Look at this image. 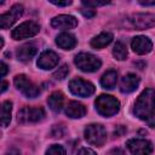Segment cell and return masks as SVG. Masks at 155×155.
<instances>
[{
	"label": "cell",
	"instance_id": "9",
	"mask_svg": "<svg viewBox=\"0 0 155 155\" xmlns=\"http://www.w3.org/2000/svg\"><path fill=\"white\" fill-rule=\"evenodd\" d=\"M128 22L134 29H148L155 27V15L154 13H133L130 16Z\"/></svg>",
	"mask_w": 155,
	"mask_h": 155
},
{
	"label": "cell",
	"instance_id": "28",
	"mask_svg": "<svg viewBox=\"0 0 155 155\" xmlns=\"http://www.w3.org/2000/svg\"><path fill=\"white\" fill-rule=\"evenodd\" d=\"M51 4L56 5V6H68L71 5V1H56V0H50Z\"/></svg>",
	"mask_w": 155,
	"mask_h": 155
},
{
	"label": "cell",
	"instance_id": "23",
	"mask_svg": "<svg viewBox=\"0 0 155 155\" xmlns=\"http://www.w3.org/2000/svg\"><path fill=\"white\" fill-rule=\"evenodd\" d=\"M113 56L117 61H124L127 57V47L122 41H116L113 47Z\"/></svg>",
	"mask_w": 155,
	"mask_h": 155
},
{
	"label": "cell",
	"instance_id": "16",
	"mask_svg": "<svg viewBox=\"0 0 155 155\" xmlns=\"http://www.w3.org/2000/svg\"><path fill=\"white\" fill-rule=\"evenodd\" d=\"M36 52H38L36 46L34 44L29 42V44H24L21 47H18L16 51V56L22 62H29L36 54Z\"/></svg>",
	"mask_w": 155,
	"mask_h": 155
},
{
	"label": "cell",
	"instance_id": "19",
	"mask_svg": "<svg viewBox=\"0 0 155 155\" xmlns=\"http://www.w3.org/2000/svg\"><path fill=\"white\" fill-rule=\"evenodd\" d=\"M63 103H64V96L59 91H56V92L51 93L50 97L47 98V104H48L50 109L54 113H59L62 110Z\"/></svg>",
	"mask_w": 155,
	"mask_h": 155
},
{
	"label": "cell",
	"instance_id": "25",
	"mask_svg": "<svg viewBox=\"0 0 155 155\" xmlns=\"http://www.w3.org/2000/svg\"><path fill=\"white\" fill-rule=\"evenodd\" d=\"M68 73H69L68 65H67V64H63V65H61V67L53 73V78H54L56 80H63V79L67 78Z\"/></svg>",
	"mask_w": 155,
	"mask_h": 155
},
{
	"label": "cell",
	"instance_id": "11",
	"mask_svg": "<svg viewBox=\"0 0 155 155\" xmlns=\"http://www.w3.org/2000/svg\"><path fill=\"white\" fill-rule=\"evenodd\" d=\"M23 10H24L23 5L16 4L10 8V11L2 13L0 16V28L1 29H7L11 25H13L17 22V19L23 15Z\"/></svg>",
	"mask_w": 155,
	"mask_h": 155
},
{
	"label": "cell",
	"instance_id": "27",
	"mask_svg": "<svg viewBox=\"0 0 155 155\" xmlns=\"http://www.w3.org/2000/svg\"><path fill=\"white\" fill-rule=\"evenodd\" d=\"M78 155H97V154H96L94 150H92L90 148H82V149H80Z\"/></svg>",
	"mask_w": 155,
	"mask_h": 155
},
{
	"label": "cell",
	"instance_id": "26",
	"mask_svg": "<svg viewBox=\"0 0 155 155\" xmlns=\"http://www.w3.org/2000/svg\"><path fill=\"white\" fill-rule=\"evenodd\" d=\"M109 4V1H92V0H84L82 1V5L90 7V8H93V7H98V6H103V5H107Z\"/></svg>",
	"mask_w": 155,
	"mask_h": 155
},
{
	"label": "cell",
	"instance_id": "1",
	"mask_svg": "<svg viewBox=\"0 0 155 155\" xmlns=\"http://www.w3.org/2000/svg\"><path fill=\"white\" fill-rule=\"evenodd\" d=\"M133 114L149 124V126L155 127V90L147 88L137 98L133 108Z\"/></svg>",
	"mask_w": 155,
	"mask_h": 155
},
{
	"label": "cell",
	"instance_id": "13",
	"mask_svg": "<svg viewBox=\"0 0 155 155\" xmlns=\"http://www.w3.org/2000/svg\"><path fill=\"white\" fill-rule=\"evenodd\" d=\"M51 25L57 29H73L78 25V19L70 15H59L51 19Z\"/></svg>",
	"mask_w": 155,
	"mask_h": 155
},
{
	"label": "cell",
	"instance_id": "33",
	"mask_svg": "<svg viewBox=\"0 0 155 155\" xmlns=\"http://www.w3.org/2000/svg\"><path fill=\"white\" fill-rule=\"evenodd\" d=\"M139 4L143 5V6H150V5H155V0H153V1H143V0H140Z\"/></svg>",
	"mask_w": 155,
	"mask_h": 155
},
{
	"label": "cell",
	"instance_id": "34",
	"mask_svg": "<svg viewBox=\"0 0 155 155\" xmlns=\"http://www.w3.org/2000/svg\"><path fill=\"white\" fill-rule=\"evenodd\" d=\"M5 155H19V151L17 149H10Z\"/></svg>",
	"mask_w": 155,
	"mask_h": 155
},
{
	"label": "cell",
	"instance_id": "14",
	"mask_svg": "<svg viewBox=\"0 0 155 155\" xmlns=\"http://www.w3.org/2000/svg\"><path fill=\"white\" fill-rule=\"evenodd\" d=\"M131 47L137 54H147L151 51L153 48V42L150 41L149 38L139 35L132 39L131 41Z\"/></svg>",
	"mask_w": 155,
	"mask_h": 155
},
{
	"label": "cell",
	"instance_id": "3",
	"mask_svg": "<svg viewBox=\"0 0 155 155\" xmlns=\"http://www.w3.org/2000/svg\"><path fill=\"white\" fill-rule=\"evenodd\" d=\"M74 63L80 70H82L85 73L97 71L102 65V62L98 57H96L92 53H87V52L78 53L74 58Z\"/></svg>",
	"mask_w": 155,
	"mask_h": 155
},
{
	"label": "cell",
	"instance_id": "32",
	"mask_svg": "<svg viewBox=\"0 0 155 155\" xmlns=\"http://www.w3.org/2000/svg\"><path fill=\"white\" fill-rule=\"evenodd\" d=\"M125 132H126V128H125L124 126H119V127H117V130H115V134H116L117 137L122 136Z\"/></svg>",
	"mask_w": 155,
	"mask_h": 155
},
{
	"label": "cell",
	"instance_id": "20",
	"mask_svg": "<svg viewBox=\"0 0 155 155\" xmlns=\"http://www.w3.org/2000/svg\"><path fill=\"white\" fill-rule=\"evenodd\" d=\"M113 39H114V36H113L111 33H109V31H103V33L98 34L97 36H94V38L91 40L90 44H91V46H92L93 48H103V47L108 46V45L113 41Z\"/></svg>",
	"mask_w": 155,
	"mask_h": 155
},
{
	"label": "cell",
	"instance_id": "8",
	"mask_svg": "<svg viewBox=\"0 0 155 155\" xmlns=\"http://www.w3.org/2000/svg\"><path fill=\"white\" fill-rule=\"evenodd\" d=\"M69 90L73 94L79 97H90L94 93V86L87 80L75 78L69 82Z\"/></svg>",
	"mask_w": 155,
	"mask_h": 155
},
{
	"label": "cell",
	"instance_id": "18",
	"mask_svg": "<svg viewBox=\"0 0 155 155\" xmlns=\"http://www.w3.org/2000/svg\"><path fill=\"white\" fill-rule=\"evenodd\" d=\"M56 44L63 50H73L76 45V39L70 33H61L56 38Z\"/></svg>",
	"mask_w": 155,
	"mask_h": 155
},
{
	"label": "cell",
	"instance_id": "21",
	"mask_svg": "<svg viewBox=\"0 0 155 155\" xmlns=\"http://www.w3.org/2000/svg\"><path fill=\"white\" fill-rule=\"evenodd\" d=\"M116 82H117V73L115 70H108L101 78V85L103 88L107 90H113L116 86Z\"/></svg>",
	"mask_w": 155,
	"mask_h": 155
},
{
	"label": "cell",
	"instance_id": "17",
	"mask_svg": "<svg viewBox=\"0 0 155 155\" xmlns=\"http://www.w3.org/2000/svg\"><path fill=\"white\" fill-rule=\"evenodd\" d=\"M65 114L71 119H80V117L85 116L86 108L82 103L76 102V101H71L65 107Z\"/></svg>",
	"mask_w": 155,
	"mask_h": 155
},
{
	"label": "cell",
	"instance_id": "35",
	"mask_svg": "<svg viewBox=\"0 0 155 155\" xmlns=\"http://www.w3.org/2000/svg\"><path fill=\"white\" fill-rule=\"evenodd\" d=\"M7 86H8V84L6 81H2V84H1V92H5L6 88H7Z\"/></svg>",
	"mask_w": 155,
	"mask_h": 155
},
{
	"label": "cell",
	"instance_id": "30",
	"mask_svg": "<svg viewBox=\"0 0 155 155\" xmlns=\"http://www.w3.org/2000/svg\"><path fill=\"white\" fill-rule=\"evenodd\" d=\"M110 155H126V153L122 149H120V148H115V149L111 150Z\"/></svg>",
	"mask_w": 155,
	"mask_h": 155
},
{
	"label": "cell",
	"instance_id": "12",
	"mask_svg": "<svg viewBox=\"0 0 155 155\" xmlns=\"http://www.w3.org/2000/svg\"><path fill=\"white\" fill-rule=\"evenodd\" d=\"M59 62V56L54 52V51H51V50H47V51H44L39 58H38V67L44 69V70H50L52 68H54Z\"/></svg>",
	"mask_w": 155,
	"mask_h": 155
},
{
	"label": "cell",
	"instance_id": "24",
	"mask_svg": "<svg viewBox=\"0 0 155 155\" xmlns=\"http://www.w3.org/2000/svg\"><path fill=\"white\" fill-rule=\"evenodd\" d=\"M45 155H67V153H65V149H64L62 145L53 144V145H51V147L46 150Z\"/></svg>",
	"mask_w": 155,
	"mask_h": 155
},
{
	"label": "cell",
	"instance_id": "10",
	"mask_svg": "<svg viewBox=\"0 0 155 155\" xmlns=\"http://www.w3.org/2000/svg\"><path fill=\"white\" fill-rule=\"evenodd\" d=\"M127 148L131 155H150L153 151V144L148 139L133 138L127 140Z\"/></svg>",
	"mask_w": 155,
	"mask_h": 155
},
{
	"label": "cell",
	"instance_id": "15",
	"mask_svg": "<svg viewBox=\"0 0 155 155\" xmlns=\"http://www.w3.org/2000/svg\"><path fill=\"white\" fill-rule=\"evenodd\" d=\"M139 85V78L136 74H126L120 82V91L122 93H131L133 92Z\"/></svg>",
	"mask_w": 155,
	"mask_h": 155
},
{
	"label": "cell",
	"instance_id": "5",
	"mask_svg": "<svg viewBox=\"0 0 155 155\" xmlns=\"http://www.w3.org/2000/svg\"><path fill=\"white\" fill-rule=\"evenodd\" d=\"M45 117V110L41 107H24L17 114L19 124H35Z\"/></svg>",
	"mask_w": 155,
	"mask_h": 155
},
{
	"label": "cell",
	"instance_id": "22",
	"mask_svg": "<svg viewBox=\"0 0 155 155\" xmlns=\"http://www.w3.org/2000/svg\"><path fill=\"white\" fill-rule=\"evenodd\" d=\"M11 111H12V103L10 101H5L1 105V126L6 127L11 121Z\"/></svg>",
	"mask_w": 155,
	"mask_h": 155
},
{
	"label": "cell",
	"instance_id": "29",
	"mask_svg": "<svg viewBox=\"0 0 155 155\" xmlns=\"http://www.w3.org/2000/svg\"><path fill=\"white\" fill-rule=\"evenodd\" d=\"M80 12H81L85 17H87V18H91V17H93V16L96 15V12H94L93 10H80Z\"/></svg>",
	"mask_w": 155,
	"mask_h": 155
},
{
	"label": "cell",
	"instance_id": "2",
	"mask_svg": "<svg viewBox=\"0 0 155 155\" xmlns=\"http://www.w3.org/2000/svg\"><path fill=\"white\" fill-rule=\"evenodd\" d=\"M94 105H96V110L98 111V114H101L102 116H105V117L114 116L120 110V102L109 94L98 96L96 98Z\"/></svg>",
	"mask_w": 155,
	"mask_h": 155
},
{
	"label": "cell",
	"instance_id": "4",
	"mask_svg": "<svg viewBox=\"0 0 155 155\" xmlns=\"http://www.w3.org/2000/svg\"><path fill=\"white\" fill-rule=\"evenodd\" d=\"M85 138L90 144L102 147L107 140V131L99 124H91L84 131Z\"/></svg>",
	"mask_w": 155,
	"mask_h": 155
},
{
	"label": "cell",
	"instance_id": "6",
	"mask_svg": "<svg viewBox=\"0 0 155 155\" xmlns=\"http://www.w3.org/2000/svg\"><path fill=\"white\" fill-rule=\"evenodd\" d=\"M15 86L17 87V90H19L25 97L28 98H35L39 96L40 93V88L39 86H36L34 82H31L25 75L19 74L15 76Z\"/></svg>",
	"mask_w": 155,
	"mask_h": 155
},
{
	"label": "cell",
	"instance_id": "31",
	"mask_svg": "<svg viewBox=\"0 0 155 155\" xmlns=\"http://www.w3.org/2000/svg\"><path fill=\"white\" fill-rule=\"evenodd\" d=\"M0 65H1V78H4V76L7 74V70H8V69H7V65H6L5 62H1Z\"/></svg>",
	"mask_w": 155,
	"mask_h": 155
},
{
	"label": "cell",
	"instance_id": "7",
	"mask_svg": "<svg viewBox=\"0 0 155 155\" xmlns=\"http://www.w3.org/2000/svg\"><path fill=\"white\" fill-rule=\"evenodd\" d=\"M40 30V27L38 23L33 21H27L19 24L17 28H15L11 31V36L15 40H22V39H28L34 35H36Z\"/></svg>",
	"mask_w": 155,
	"mask_h": 155
}]
</instances>
